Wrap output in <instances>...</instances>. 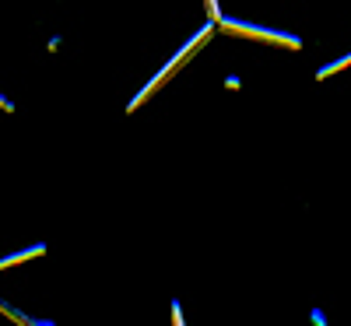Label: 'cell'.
Here are the masks:
<instances>
[{
    "mask_svg": "<svg viewBox=\"0 0 351 326\" xmlns=\"http://www.w3.org/2000/svg\"><path fill=\"white\" fill-rule=\"evenodd\" d=\"M208 11H211V21L218 25V21H221V11H218V0H208Z\"/></svg>",
    "mask_w": 351,
    "mask_h": 326,
    "instance_id": "cell-4",
    "label": "cell"
},
{
    "mask_svg": "<svg viewBox=\"0 0 351 326\" xmlns=\"http://www.w3.org/2000/svg\"><path fill=\"white\" fill-rule=\"evenodd\" d=\"M208 36H211V25H204V32H200V36H193V39H190V46H186L183 53H176V60H172V64H169V67H165V71H162V74H158V77H155V81H152L148 88H144V92H141V95H137L134 102H130V109H137V105H141L144 99H148V95L155 92V88H158V84H165V77H169V74H172L176 67H180V64H183V60H186V56H190V53H193V49H197V46L204 42V39H208Z\"/></svg>",
    "mask_w": 351,
    "mask_h": 326,
    "instance_id": "cell-1",
    "label": "cell"
},
{
    "mask_svg": "<svg viewBox=\"0 0 351 326\" xmlns=\"http://www.w3.org/2000/svg\"><path fill=\"white\" fill-rule=\"evenodd\" d=\"M218 25H225L228 32H236V36H253V39H267V42H278V46H288V49H299L295 36H281V32H271V28H256V25H246V21H218Z\"/></svg>",
    "mask_w": 351,
    "mask_h": 326,
    "instance_id": "cell-2",
    "label": "cell"
},
{
    "mask_svg": "<svg viewBox=\"0 0 351 326\" xmlns=\"http://www.w3.org/2000/svg\"><path fill=\"white\" fill-rule=\"evenodd\" d=\"M172 319H176V326H183V316H180V305L172 309Z\"/></svg>",
    "mask_w": 351,
    "mask_h": 326,
    "instance_id": "cell-5",
    "label": "cell"
},
{
    "mask_svg": "<svg viewBox=\"0 0 351 326\" xmlns=\"http://www.w3.org/2000/svg\"><path fill=\"white\" fill-rule=\"evenodd\" d=\"M39 253H43V246H32V249H25V253H18V256H8V260H0V271H4V266H11V263L32 260V256H39Z\"/></svg>",
    "mask_w": 351,
    "mask_h": 326,
    "instance_id": "cell-3",
    "label": "cell"
}]
</instances>
